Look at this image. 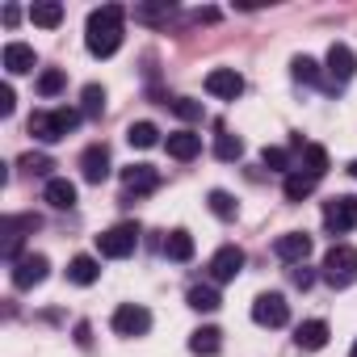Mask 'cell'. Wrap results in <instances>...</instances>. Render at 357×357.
I'll return each mask as SVG.
<instances>
[{"label": "cell", "mask_w": 357, "mask_h": 357, "mask_svg": "<svg viewBox=\"0 0 357 357\" xmlns=\"http://www.w3.org/2000/svg\"><path fill=\"white\" fill-rule=\"evenodd\" d=\"M122 185H126V198H139V194H151L160 185V172L151 164H130L122 168Z\"/></svg>", "instance_id": "5bb4252c"}, {"label": "cell", "mask_w": 357, "mask_h": 357, "mask_svg": "<svg viewBox=\"0 0 357 357\" xmlns=\"http://www.w3.org/2000/svg\"><path fill=\"white\" fill-rule=\"evenodd\" d=\"M59 89H63V72H59V68H47V72L38 76V93H43V97H55Z\"/></svg>", "instance_id": "d6a6232c"}, {"label": "cell", "mask_w": 357, "mask_h": 357, "mask_svg": "<svg viewBox=\"0 0 357 357\" xmlns=\"http://www.w3.org/2000/svg\"><path fill=\"white\" fill-rule=\"evenodd\" d=\"M97 278H101V265L93 257H72V265H68V282L72 286H93Z\"/></svg>", "instance_id": "ffe728a7"}, {"label": "cell", "mask_w": 357, "mask_h": 357, "mask_svg": "<svg viewBox=\"0 0 357 357\" xmlns=\"http://www.w3.org/2000/svg\"><path fill=\"white\" fill-rule=\"evenodd\" d=\"M80 176L89 185H101L105 176H109V147L105 143H93L84 155H80Z\"/></svg>", "instance_id": "4fadbf2b"}, {"label": "cell", "mask_w": 357, "mask_h": 357, "mask_svg": "<svg viewBox=\"0 0 357 357\" xmlns=\"http://www.w3.org/2000/svg\"><path fill=\"white\" fill-rule=\"evenodd\" d=\"M252 319H257L261 328H282V324L290 319V303H286L282 294H257V298H252Z\"/></svg>", "instance_id": "52a82bcc"}, {"label": "cell", "mask_w": 357, "mask_h": 357, "mask_svg": "<svg viewBox=\"0 0 357 357\" xmlns=\"http://www.w3.org/2000/svg\"><path fill=\"white\" fill-rule=\"evenodd\" d=\"M47 202L55 211H72L76 206V185L68 181V176H51V181H47Z\"/></svg>", "instance_id": "ac0fdd59"}, {"label": "cell", "mask_w": 357, "mask_h": 357, "mask_svg": "<svg viewBox=\"0 0 357 357\" xmlns=\"http://www.w3.org/2000/svg\"><path fill=\"white\" fill-rule=\"evenodd\" d=\"M13 109H17V97H13V89H9V84H0V114L9 118Z\"/></svg>", "instance_id": "8d00e7d4"}, {"label": "cell", "mask_w": 357, "mask_h": 357, "mask_svg": "<svg viewBox=\"0 0 357 357\" xmlns=\"http://www.w3.org/2000/svg\"><path fill=\"white\" fill-rule=\"evenodd\" d=\"M349 357H357V340H353V349H349Z\"/></svg>", "instance_id": "ab89813d"}, {"label": "cell", "mask_w": 357, "mask_h": 357, "mask_svg": "<svg viewBox=\"0 0 357 357\" xmlns=\"http://www.w3.org/2000/svg\"><path fill=\"white\" fill-rule=\"evenodd\" d=\"M240 269H244V252H240L236 244H223V248L211 257V278H215V282H236Z\"/></svg>", "instance_id": "7c38bea8"}, {"label": "cell", "mask_w": 357, "mask_h": 357, "mask_svg": "<svg viewBox=\"0 0 357 357\" xmlns=\"http://www.w3.org/2000/svg\"><path fill=\"white\" fill-rule=\"evenodd\" d=\"M76 126H80V109H43L30 118V135L43 143H55V139L72 135Z\"/></svg>", "instance_id": "7a4b0ae2"}, {"label": "cell", "mask_w": 357, "mask_h": 357, "mask_svg": "<svg viewBox=\"0 0 357 357\" xmlns=\"http://www.w3.org/2000/svg\"><path fill=\"white\" fill-rule=\"evenodd\" d=\"M147 328H151V311H147V307L122 303V307L114 311V332H118V336H147Z\"/></svg>", "instance_id": "ba28073f"}, {"label": "cell", "mask_w": 357, "mask_h": 357, "mask_svg": "<svg viewBox=\"0 0 357 357\" xmlns=\"http://www.w3.org/2000/svg\"><path fill=\"white\" fill-rule=\"evenodd\" d=\"M135 248H139V227H135V223H118V227H109V231L97 236V252L109 257V261H122V257H130Z\"/></svg>", "instance_id": "277c9868"}, {"label": "cell", "mask_w": 357, "mask_h": 357, "mask_svg": "<svg viewBox=\"0 0 357 357\" xmlns=\"http://www.w3.org/2000/svg\"><path fill=\"white\" fill-rule=\"evenodd\" d=\"M190 349H194L198 357H215V353L223 349V332H219V328H198V332L190 336Z\"/></svg>", "instance_id": "44dd1931"}, {"label": "cell", "mask_w": 357, "mask_h": 357, "mask_svg": "<svg viewBox=\"0 0 357 357\" xmlns=\"http://www.w3.org/2000/svg\"><path fill=\"white\" fill-rule=\"evenodd\" d=\"M324 68H328V80H332V84H349V80H353V72H357V55H353L344 43H332V47H328V63H324Z\"/></svg>", "instance_id": "9c48e42d"}, {"label": "cell", "mask_w": 357, "mask_h": 357, "mask_svg": "<svg viewBox=\"0 0 357 357\" xmlns=\"http://www.w3.org/2000/svg\"><path fill=\"white\" fill-rule=\"evenodd\" d=\"M273 252H278V261H286V265H303V261L311 257V236H307V231H286V236L273 240Z\"/></svg>", "instance_id": "8fae6325"}, {"label": "cell", "mask_w": 357, "mask_h": 357, "mask_svg": "<svg viewBox=\"0 0 357 357\" xmlns=\"http://www.w3.org/2000/svg\"><path fill=\"white\" fill-rule=\"evenodd\" d=\"M290 282H294V286H298V290H307V286H311V282H315V273H311V269H307V265H294V269H290Z\"/></svg>", "instance_id": "d590c367"}, {"label": "cell", "mask_w": 357, "mask_h": 357, "mask_svg": "<svg viewBox=\"0 0 357 357\" xmlns=\"http://www.w3.org/2000/svg\"><path fill=\"white\" fill-rule=\"evenodd\" d=\"M30 22L43 26V30H55L63 22V5H55V0H38V5H30Z\"/></svg>", "instance_id": "7402d4cb"}, {"label": "cell", "mask_w": 357, "mask_h": 357, "mask_svg": "<svg viewBox=\"0 0 357 357\" xmlns=\"http://www.w3.org/2000/svg\"><path fill=\"white\" fill-rule=\"evenodd\" d=\"M122 5H101L89 13V26H84V47L89 55L97 59H109L118 47H122Z\"/></svg>", "instance_id": "6da1fadb"}, {"label": "cell", "mask_w": 357, "mask_h": 357, "mask_svg": "<svg viewBox=\"0 0 357 357\" xmlns=\"http://www.w3.org/2000/svg\"><path fill=\"white\" fill-rule=\"evenodd\" d=\"M261 160H265V168H273V172H290V151H286V147H265Z\"/></svg>", "instance_id": "1f68e13d"}, {"label": "cell", "mask_w": 357, "mask_h": 357, "mask_svg": "<svg viewBox=\"0 0 357 357\" xmlns=\"http://www.w3.org/2000/svg\"><path fill=\"white\" fill-rule=\"evenodd\" d=\"M324 227L332 236L353 231L357 227V198H332V202H324Z\"/></svg>", "instance_id": "8992f818"}, {"label": "cell", "mask_w": 357, "mask_h": 357, "mask_svg": "<svg viewBox=\"0 0 357 357\" xmlns=\"http://www.w3.org/2000/svg\"><path fill=\"white\" fill-rule=\"evenodd\" d=\"M328 336H332V332H328V324H324V319H307V324H298V328H294V344H298V349H307V353L324 349V344H328Z\"/></svg>", "instance_id": "e0dca14e"}, {"label": "cell", "mask_w": 357, "mask_h": 357, "mask_svg": "<svg viewBox=\"0 0 357 357\" xmlns=\"http://www.w3.org/2000/svg\"><path fill=\"white\" fill-rule=\"evenodd\" d=\"M80 101H84L80 109H84L89 118H101V114H105V89H101V84H84Z\"/></svg>", "instance_id": "484cf974"}, {"label": "cell", "mask_w": 357, "mask_h": 357, "mask_svg": "<svg viewBox=\"0 0 357 357\" xmlns=\"http://www.w3.org/2000/svg\"><path fill=\"white\" fill-rule=\"evenodd\" d=\"M282 190H286V198H290V202H303V198L315 190V176H307V172H290Z\"/></svg>", "instance_id": "d4e9b609"}, {"label": "cell", "mask_w": 357, "mask_h": 357, "mask_svg": "<svg viewBox=\"0 0 357 357\" xmlns=\"http://www.w3.org/2000/svg\"><path fill=\"white\" fill-rule=\"evenodd\" d=\"M298 172H307V176H315V181H319V176L328 172V151L319 147V143H307L303 147V168Z\"/></svg>", "instance_id": "603a6c76"}, {"label": "cell", "mask_w": 357, "mask_h": 357, "mask_svg": "<svg viewBox=\"0 0 357 357\" xmlns=\"http://www.w3.org/2000/svg\"><path fill=\"white\" fill-rule=\"evenodd\" d=\"M164 147H168L172 160H194V155L202 151V135H194V130H172V135L164 139Z\"/></svg>", "instance_id": "9a60e30c"}, {"label": "cell", "mask_w": 357, "mask_h": 357, "mask_svg": "<svg viewBox=\"0 0 357 357\" xmlns=\"http://www.w3.org/2000/svg\"><path fill=\"white\" fill-rule=\"evenodd\" d=\"M211 215H219V219H236V198L227 194V190H211Z\"/></svg>", "instance_id": "f1b7e54d"}, {"label": "cell", "mask_w": 357, "mask_h": 357, "mask_svg": "<svg viewBox=\"0 0 357 357\" xmlns=\"http://www.w3.org/2000/svg\"><path fill=\"white\" fill-rule=\"evenodd\" d=\"M126 143L139 147V151H143V147H155V143H160V130H155L151 122H130V126H126Z\"/></svg>", "instance_id": "cb8c5ba5"}, {"label": "cell", "mask_w": 357, "mask_h": 357, "mask_svg": "<svg viewBox=\"0 0 357 357\" xmlns=\"http://www.w3.org/2000/svg\"><path fill=\"white\" fill-rule=\"evenodd\" d=\"M290 72H294V80H303V84H319V63H315L311 55H294Z\"/></svg>", "instance_id": "83f0119b"}, {"label": "cell", "mask_w": 357, "mask_h": 357, "mask_svg": "<svg viewBox=\"0 0 357 357\" xmlns=\"http://www.w3.org/2000/svg\"><path fill=\"white\" fill-rule=\"evenodd\" d=\"M168 105H172V114H181L185 122H202V105L190 101V97H176V101H168Z\"/></svg>", "instance_id": "e575fe53"}, {"label": "cell", "mask_w": 357, "mask_h": 357, "mask_svg": "<svg viewBox=\"0 0 357 357\" xmlns=\"http://www.w3.org/2000/svg\"><path fill=\"white\" fill-rule=\"evenodd\" d=\"M17 17H22V9H17V5H9V9H5V26H17Z\"/></svg>", "instance_id": "74e56055"}, {"label": "cell", "mask_w": 357, "mask_h": 357, "mask_svg": "<svg viewBox=\"0 0 357 357\" xmlns=\"http://www.w3.org/2000/svg\"><path fill=\"white\" fill-rule=\"evenodd\" d=\"M206 93L219 97V101H236V97L244 93V76H240L236 68H215V72L206 76Z\"/></svg>", "instance_id": "30bf717a"}, {"label": "cell", "mask_w": 357, "mask_h": 357, "mask_svg": "<svg viewBox=\"0 0 357 357\" xmlns=\"http://www.w3.org/2000/svg\"><path fill=\"white\" fill-rule=\"evenodd\" d=\"M47 273H51V261H47L43 252H26V257L13 261V286H17V290H34V286H43Z\"/></svg>", "instance_id": "5b68a950"}, {"label": "cell", "mask_w": 357, "mask_h": 357, "mask_svg": "<svg viewBox=\"0 0 357 357\" xmlns=\"http://www.w3.org/2000/svg\"><path fill=\"white\" fill-rule=\"evenodd\" d=\"M215 155H219V160H240V155H244V143H240L236 135H219V139H215Z\"/></svg>", "instance_id": "f546056e"}, {"label": "cell", "mask_w": 357, "mask_h": 357, "mask_svg": "<svg viewBox=\"0 0 357 357\" xmlns=\"http://www.w3.org/2000/svg\"><path fill=\"white\" fill-rule=\"evenodd\" d=\"M185 298H190L194 311H219V290H215V286H194Z\"/></svg>", "instance_id": "4316f807"}, {"label": "cell", "mask_w": 357, "mask_h": 357, "mask_svg": "<svg viewBox=\"0 0 357 357\" xmlns=\"http://www.w3.org/2000/svg\"><path fill=\"white\" fill-rule=\"evenodd\" d=\"M324 282H328L332 290L353 286V282H357V248H349V244L328 248V257H324Z\"/></svg>", "instance_id": "3957f363"}, {"label": "cell", "mask_w": 357, "mask_h": 357, "mask_svg": "<svg viewBox=\"0 0 357 357\" xmlns=\"http://www.w3.org/2000/svg\"><path fill=\"white\" fill-rule=\"evenodd\" d=\"M22 168H26V172H34V176H47L55 164H51V155H43V151H30V155H22Z\"/></svg>", "instance_id": "836d02e7"}, {"label": "cell", "mask_w": 357, "mask_h": 357, "mask_svg": "<svg viewBox=\"0 0 357 357\" xmlns=\"http://www.w3.org/2000/svg\"><path fill=\"white\" fill-rule=\"evenodd\" d=\"M172 13V5H168V0H164V5H139L135 9V22H147V26H155V22H164Z\"/></svg>", "instance_id": "4dcf8cb0"}, {"label": "cell", "mask_w": 357, "mask_h": 357, "mask_svg": "<svg viewBox=\"0 0 357 357\" xmlns=\"http://www.w3.org/2000/svg\"><path fill=\"white\" fill-rule=\"evenodd\" d=\"M0 59H5V72H13V76H26V72H34V63H38L34 47H26V43H9Z\"/></svg>", "instance_id": "2e32d148"}, {"label": "cell", "mask_w": 357, "mask_h": 357, "mask_svg": "<svg viewBox=\"0 0 357 357\" xmlns=\"http://www.w3.org/2000/svg\"><path fill=\"white\" fill-rule=\"evenodd\" d=\"M349 172H353V176H357V160H353V164H349Z\"/></svg>", "instance_id": "f35d334b"}, {"label": "cell", "mask_w": 357, "mask_h": 357, "mask_svg": "<svg viewBox=\"0 0 357 357\" xmlns=\"http://www.w3.org/2000/svg\"><path fill=\"white\" fill-rule=\"evenodd\" d=\"M164 257H168V261H190V257H194V236H190L185 227L168 231V240H164Z\"/></svg>", "instance_id": "d6986e66"}]
</instances>
